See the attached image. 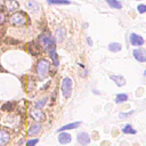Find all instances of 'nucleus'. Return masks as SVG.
I'll return each instance as SVG.
<instances>
[{
    "instance_id": "nucleus-1",
    "label": "nucleus",
    "mask_w": 146,
    "mask_h": 146,
    "mask_svg": "<svg viewBox=\"0 0 146 146\" xmlns=\"http://www.w3.org/2000/svg\"><path fill=\"white\" fill-rule=\"evenodd\" d=\"M38 42H39V44H40L43 49H46V50H49V49L55 48V40H54V38H51L48 33H42V34H40L39 38H38Z\"/></svg>"
},
{
    "instance_id": "nucleus-2",
    "label": "nucleus",
    "mask_w": 146,
    "mask_h": 146,
    "mask_svg": "<svg viewBox=\"0 0 146 146\" xmlns=\"http://www.w3.org/2000/svg\"><path fill=\"white\" fill-rule=\"evenodd\" d=\"M60 90H62V95L64 96V98H68L71 96L72 92V80L70 78H64L62 80V84H60Z\"/></svg>"
},
{
    "instance_id": "nucleus-3",
    "label": "nucleus",
    "mask_w": 146,
    "mask_h": 146,
    "mask_svg": "<svg viewBox=\"0 0 146 146\" xmlns=\"http://www.w3.org/2000/svg\"><path fill=\"white\" fill-rule=\"evenodd\" d=\"M9 22L15 26H22L26 23V18L23 13H15L9 17Z\"/></svg>"
},
{
    "instance_id": "nucleus-4",
    "label": "nucleus",
    "mask_w": 146,
    "mask_h": 146,
    "mask_svg": "<svg viewBox=\"0 0 146 146\" xmlns=\"http://www.w3.org/2000/svg\"><path fill=\"white\" fill-rule=\"evenodd\" d=\"M48 70H49V62L46 59H41L36 65V72L39 73V75L42 78L46 76L48 73Z\"/></svg>"
},
{
    "instance_id": "nucleus-5",
    "label": "nucleus",
    "mask_w": 146,
    "mask_h": 146,
    "mask_svg": "<svg viewBox=\"0 0 146 146\" xmlns=\"http://www.w3.org/2000/svg\"><path fill=\"white\" fill-rule=\"evenodd\" d=\"M30 115H31V117H32L35 122H39V121H42V120L46 119L44 113H43L40 108H33V110H31Z\"/></svg>"
},
{
    "instance_id": "nucleus-6",
    "label": "nucleus",
    "mask_w": 146,
    "mask_h": 146,
    "mask_svg": "<svg viewBox=\"0 0 146 146\" xmlns=\"http://www.w3.org/2000/svg\"><path fill=\"white\" fill-rule=\"evenodd\" d=\"M132 55H133L135 59H137L138 62H140V63L146 62V51H145L144 49H141V48H136V49H133Z\"/></svg>"
},
{
    "instance_id": "nucleus-7",
    "label": "nucleus",
    "mask_w": 146,
    "mask_h": 146,
    "mask_svg": "<svg viewBox=\"0 0 146 146\" xmlns=\"http://www.w3.org/2000/svg\"><path fill=\"white\" fill-rule=\"evenodd\" d=\"M76 139H78V143L82 146H86L90 143V136H89V133H87L84 131L79 132L78 136H76Z\"/></svg>"
},
{
    "instance_id": "nucleus-8",
    "label": "nucleus",
    "mask_w": 146,
    "mask_h": 146,
    "mask_svg": "<svg viewBox=\"0 0 146 146\" xmlns=\"http://www.w3.org/2000/svg\"><path fill=\"white\" fill-rule=\"evenodd\" d=\"M130 42H131L132 46L139 47V46H143V44H144V39H143V36L139 35V34L131 33V34H130Z\"/></svg>"
},
{
    "instance_id": "nucleus-9",
    "label": "nucleus",
    "mask_w": 146,
    "mask_h": 146,
    "mask_svg": "<svg viewBox=\"0 0 146 146\" xmlns=\"http://www.w3.org/2000/svg\"><path fill=\"white\" fill-rule=\"evenodd\" d=\"M71 140H72V137H71V135H70L68 132H66V131H62V132L58 135V141H59V144H62V145H66V144H68Z\"/></svg>"
},
{
    "instance_id": "nucleus-10",
    "label": "nucleus",
    "mask_w": 146,
    "mask_h": 146,
    "mask_svg": "<svg viewBox=\"0 0 146 146\" xmlns=\"http://www.w3.org/2000/svg\"><path fill=\"white\" fill-rule=\"evenodd\" d=\"M81 124L80 121H76V122H71V123H67V124H64L63 127L58 128V132H62V131H66V130H71V129H75V128H79Z\"/></svg>"
},
{
    "instance_id": "nucleus-11",
    "label": "nucleus",
    "mask_w": 146,
    "mask_h": 146,
    "mask_svg": "<svg viewBox=\"0 0 146 146\" xmlns=\"http://www.w3.org/2000/svg\"><path fill=\"white\" fill-rule=\"evenodd\" d=\"M65 38V30L63 27H58L55 30V34H54V40H56L57 42H62Z\"/></svg>"
},
{
    "instance_id": "nucleus-12",
    "label": "nucleus",
    "mask_w": 146,
    "mask_h": 146,
    "mask_svg": "<svg viewBox=\"0 0 146 146\" xmlns=\"http://www.w3.org/2000/svg\"><path fill=\"white\" fill-rule=\"evenodd\" d=\"M41 128H42L41 124H40L39 122H35V123H33V124L29 128V130H27V135H29V136H35L36 133L40 132Z\"/></svg>"
},
{
    "instance_id": "nucleus-13",
    "label": "nucleus",
    "mask_w": 146,
    "mask_h": 146,
    "mask_svg": "<svg viewBox=\"0 0 146 146\" xmlns=\"http://www.w3.org/2000/svg\"><path fill=\"white\" fill-rule=\"evenodd\" d=\"M110 79L111 80H113L114 81V83L116 84V86H119V87H122V86H124L125 84V79L122 76V75H110Z\"/></svg>"
},
{
    "instance_id": "nucleus-14",
    "label": "nucleus",
    "mask_w": 146,
    "mask_h": 146,
    "mask_svg": "<svg viewBox=\"0 0 146 146\" xmlns=\"http://www.w3.org/2000/svg\"><path fill=\"white\" fill-rule=\"evenodd\" d=\"M10 139V136L7 131L5 130H0V146H5Z\"/></svg>"
},
{
    "instance_id": "nucleus-15",
    "label": "nucleus",
    "mask_w": 146,
    "mask_h": 146,
    "mask_svg": "<svg viewBox=\"0 0 146 146\" xmlns=\"http://www.w3.org/2000/svg\"><path fill=\"white\" fill-rule=\"evenodd\" d=\"M26 7H27V9H29L30 11H32V13H36V11L39 10V5H38L35 1H33V0L27 1V2H26Z\"/></svg>"
},
{
    "instance_id": "nucleus-16",
    "label": "nucleus",
    "mask_w": 146,
    "mask_h": 146,
    "mask_svg": "<svg viewBox=\"0 0 146 146\" xmlns=\"http://www.w3.org/2000/svg\"><path fill=\"white\" fill-rule=\"evenodd\" d=\"M121 49H122V46H121V43H119V42H111V43L108 44V50L112 51V52H117V51H120Z\"/></svg>"
},
{
    "instance_id": "nucleus-17",
    "label": "nucleus",
    "mask_w": 146,
    "mask_h": 146,
    "mask_svg": "<svg viewBox=\"0 0 146 146\" xmlns=\"http://www.w3.org/2000/svg\"><path fill=\"white\" fill-rule=\"evenodd\" d=\"M105 1L110 7H112L114 9H121L122 8V3L119 0H105Z\"/></svg>"
},
{
    "instance_id": "nucleus-18",
    "label": "nucleus",
    "mask_w": 146,
    "mask_h": 146,
    "mask_svg": "<svg viewBox=\"0 0 146 146\" xmlns=\"http://www.w3.org/2000/svg\"><path fill=\"white\" fill-rule=\"evenodd\" d=\"M48 51H49V56H50V57H51V59H52L54 65H55V66H58V65H59V62H58V57H57V54H56L55 48L49 49Z\"/></svg>"
},
{
    "instance_id": "nucleus-19",
    "label": "nucleus",
    "mask_w": 146,
    "mask_h": 146,
    "mask_svg": "<svg viewBox=\"0 0 146 146\" xmlns=\"http://www.w3.org/2000/svg\"><path fill=\"white\" fill-rule=\"evenodd\" d=\"M7 9L9 11H14V10L18 9V3L15 0H8L7 1Z\"/></svg>"
},
{
    "instance_id": "nucleus-20",
    "label": "nucleus",
    "mask_w": 146,
    "mask_h": 146,
    "mask_svg": "<svg viewBox=\"0 0 146 146\" xmlns=\"http://www.w3.org/2000/svg\"><path fill=\"white\" fill-rule=\"evenodd\" d=\"M122 132L125 133V135H135V133H136V130L132 128L131 124H125V125L122 128Z\"/></svg>"
},
{
    "instance_id": "nucleus-21",
    "label": "nucleus",
    "mask_w": 146,
    "mask_h": 146,
    "mask_svg": "<svg viewBox=\"0 0 146 146\" xmlns=\"http://www.w3.org/2000/svg\"><path fill=\"white\" fill-rule=\"evenodd\" d=\"M127 100H128V95L127 94H119L115 97V103L116 104H121V103H124Z\"/></svg>"
},
{
    "instance_id": "nucleus-22",
    "label": "nucleus",
    "mask_w": 146,
    "mask_h": 146,
    "mask_svg": "<svg viewBox=\"0 0 146 146\" xmlns=\"http://www.w3.org/2000/svg\"><path fill=\"white\" fill-rule=\"evenodd\" d=\"M48 3H51V5H68L71 3L68 0H47Z\"/></svg>"
},
{
    "instance_id": "nucleus-23",
    "label": "nucleus",
    "mask_w": 146,
    "mask_h": 146,
    "mask_svg": "<svg viewBox=\"0 0 146 146\" xmlns=\"http://www.w3.org/2000/svg\"><path fill=\"white\" fill-rule=\"evenodd\" d=\"M47 100H48V98L46 97V98H42L41 100H38V102H35V108H41V107H43L44 105H46V103H47Z\"/></svg>"
},
{
    "instance_id": "nucleus-24",
    "label": "nucleus",
    "mask_w": 146,
    "mask_h": 146,
    "mask_svg": "<svg viewBox=\"0 0 146 146\" xmlns=\"http://www.w3.org/2000/svg\"><path fill=\"white\" fill-rule=\"evenodd\" d=\"M39 143V139L38 138H33V139H29L26 141V146H35L36 144Z\"/></svg>"
},
{
    "instance_id": "nucleus-25",
    "label": "nucleus",
    "mask_w": 146,
    "mask_h": 146,
    "mask_svg": "<svg viewBox=\"0 0 146 146\" xmlns=\"http://www.w3.org/2000/svg\"><path fill=\"white\" fill-rule=\"evenodd\" d=\"M1 110H2V111H11V110H13V104H11V103H6V104L2 105Z\"/></svg>"
},
{
    "instance_id": "nucleus-26",
    "label": "nucleus",
    "mask_w": 146,
    "mask_h": 146,
    "mask_svg": "<svg viewBox=\"0 0 146 146\" xmlns=\"http://www.w3.org/2000/svg\"><path fill=\"white\" fill-rule=\"evenodd\" d=\"M137 9H138V11H139L140 14H144V13L146 11V6H145V5H139V6L137 7Z\"/></svg>"
},
{
    "instance_id": "nucleus-27",
    "label": "nucleus",
    "mask_w": 146,
    "mask_h": 146,
    "mask_svg": "<svg viewBox=\"0 0 146 146\" xmlns=\"http://www.w3.org/2000/svg\"><path fill=\"white\" fill-rule=\"evenodd\" d=\"M132 113H133L132 111H131L130 113H121V114H120V116H128V115H130V114H132Z\"/></svg>"
},
{
    "instance_id": "nucleus-28",
    "label": "nucleus",
    "mask_w": 146,
    "mask_h": 146,
    "mask_svg": "<svg viewBox=\"0 0 146 146\" xmlns=\"http://www.w3.org/2000/svg\"><path fill=\"white\" fill-rule=\"evenodd\" d=\"M87 42H88V44H89V46H92V41L90 40V38H88V39H87Z\"/></svg>"
}]
</instances>
